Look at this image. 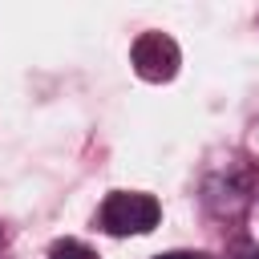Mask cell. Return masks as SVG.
Wrapping results in <instances>:
<instances>
[{"label": "cell", "mask_w": 259, "mask_h": 259, "mask_svg": "<svg viewBox=\"0 0 259 259\" xmlns=\"http://www.w3.org/2000/svg\"><path fill=\"white\" fill-rule=\"evenodd\" d=\"M162 219V206L154 194H142V190H113L101 210H97V223L101 231L125 239V235H150Z\"/></svg>", "instance_id": "6da1fadb"}, {"label": "cell", "mask_w": 259, "mask_h": 259, "mask_svg": "<svg viewBox=\"0 0 259 259\" xmlns=\"http://www.w3.org/2000/svg\"><path fill=\"white\" fill-rule=\"evenodd\" d=\"M130 61H134V73H138L142 81L162 85V81H170V77L178 73L182 49H178L174 36H166V32H142V36L134 40V49H130Z\"/></svg>", "instance_id": "7a4b0ae2"}, {"label": "cell", "mask_w": 259, "mask_h": 259, "mask_svg": "<svg viewBox=\"0 0 259 259\" xmlns=\"http://www.w3.org/2000/svg\"><path fill=\"white\" fill-rule=\"evenodd\" d=\"M251 202V178L247 174H210L202 182V206L214 219H239Z\"/></svg>", "instance_id": "3957f363"}, {"label": "cell", "mask_w": 259, "mask_h": 259, "mask_svg": "<svg viewBox=\"0 0 259 259\" xmlns=\"http://www.w3.org/2000/svg\"><path fill=\"white\" fill-rule=\"evenodd\" d=\"M49 259H97V251L85 247L81 239H57L49 247Z\"/></svg>", "instance_id": "277c9868"}, {"label": "cell", "mask_w": 259, "mask_h": 259, "mask_svg": "<svg viewBox=\"0 0 259 259\" xmlns=\"http://www.w3.org/2000/svg\"><path fill=\"white\" fill-rule=\"evenodd\" d=\"M154 259H206L202 251H166V255H154Z\"/></svg>", "instance_id": "5b68a950"}, {"label": "cell", "mask_w": 259, "mask_h": 259, "mask_svg": "<svg viewBox=\"0 0 259 259\" xmlns=\"http://www.w3.org/2000/svg\"><path fill=\"white\" fill-rule=\"evenodd\" d=\"M0 243H4V231H0Z\"/></svg>", "instance_id": "8992f818"}, {"label": "cell", "mask_w": 259, "mask_h": 259, "mask_svg": "<svg viewBox=\"0 0 259 259\" xmlns=\"http://www.w3.org/2000/svg\"><path fill=\"white\" fill-rule=\"evenodd\" d=\"M255 259H259V255H255Z\"/></svg>", "instance_id": "52a82bcc"}]
</instances>
